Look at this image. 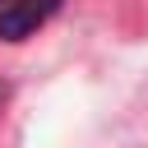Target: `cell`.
I'll return each instance as SVG.
<instances>
[{
	"label": "cell",
	"instance_id": "obj_1",
	"mask_svg": "<svg viewBox=\"0 0 148 148\" xmlns=\"http://www.w3.org/2000/svg\"><path fill=\"white\" fill-rule=\"evenodd\" d=\"M65 0H0V42H23L32 37Z\"/></svg>",
	"mask_w": 148,
	"mask_h": 148
}]
</instances>
